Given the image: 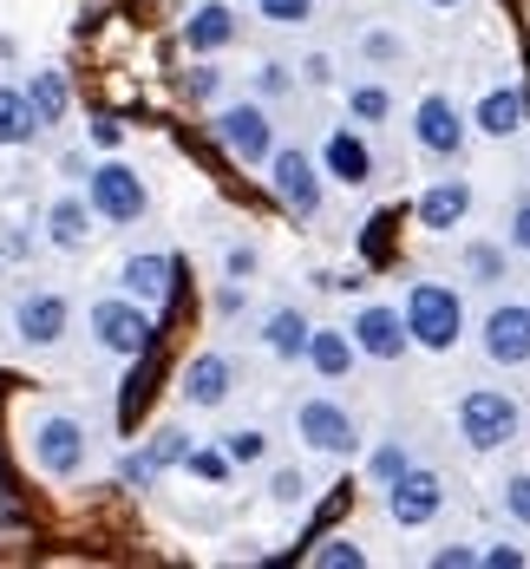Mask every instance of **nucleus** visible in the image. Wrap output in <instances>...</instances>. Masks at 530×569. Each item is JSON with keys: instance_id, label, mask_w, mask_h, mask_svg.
Segmentation results:
<instances>
[{"instance_id": "1", "label": "nucleus", "mask_w": 530, "mask_h": 569, "mask_svg": "<svg viewBox=\"0 0 530 569\" xmlns=\"http://www.w3.org/2000/svg\"><path fill=\"white\" fill-rule=\"evenodd\" d=\"M400 321H407V341L432 347V353H452L459 335H466V301H459V288H446V282H412Z\"/></svg>"}, {"instance_id": "2", "label": "nucleus", "mask_w": 530, "mask_h": 569, "mask_svg": "<svg viewBox=\"0 0 530 569\" xmlns=\"http://www.w3.org/2000/svg\"><path fill=\"white\" fill-rule=\"evenodd\" d=\"M459 439H466L471 452L511 446V439H518V399L504 393V387H471V393L459 399Z\"/></svg>"}, {"instance_id": "3", "label": "nucleus", "mask_w": 530, "mask_h": 569, "mask_svg": "<svg viewBox=\"0 0 530 569\" xmlns=\"http://www.w3.org/2000/svg\"><path fill=\"white\" fill-rule=\"evenodd\" d=\"M27 458L47 471V478H72L86 465V426L72 412H40L33 432H27Z\"/></svg>"}, {"instance_id": "4", "label": "nucleus", "mask_w": 530, "mask_h": 569, "mask_svg": "<svg viewBox=\"0 0 530 569\" xmlns=\"http://www.w3.org/2000/svg\"><path fill=\"white\" fill-rule=\"evenodd\" d=\"M86 203L106 223H138L151 210V190H144V177L131 164H99V171H86Z\"/></svg>"}, {"instance_id": "5", "label": "nucleus", "mask_w": 530, "mask_h": 569, "mask_svg": "<svg viewBox=\"0 0 530 569\" xmlns=\"http://www.w3.org/2000/svg\"><path fill=\"white\" fill-rule=\"evenodd\" d=\"M92 335H99V347L106 353H118V360H138L144 347L158 341V328H151V315L131 301V295H112V301H92Z\"/></svg>"}, {"instance_id": "6", "label": "nucleus", "mask_w": 530, "mask_h": 569, "mask_svg": "<svg viewBox=\"0 0 530 569\" xmlns=\"http://www.w3.org/2000/svg\"><path fill=\"white\" fill-rule=\"evenodd\" d=\"M217 144H223L230 158H242V164H262V158L276 151V124H269L262 106H223V112H217Z\"/></svg>"}, {"instance_id": "7", "label": "nucleus", "mask_w": 530, "mask_h": 569, "mask_svg": "<svg viewBox=\"0 0 530 569\" xmlns=\"http://www.w3.org/2000/svg\"><path fill=\"white\" fill-rule=\"evenodd\" d=\"M262 164H269V183H276V197L289 203L294 217H314V210H321V171H314L308 151L289 144V151H269Z\"/></svg>"}, {"instance_id": "8", "label": "nucleus", "mask_w": 530, "mask_h": 569, "mask_svg": "<svg viewBox=\"0 0 530 569\" xmlns=\"http://www.w3.org/2000/svg\"><path fill=\"white\" fill-rule=\"evenodd\" d=\"M446 505V485H439V471H400L393 485H387V517L400 523V530H419V523H432Z\"/></svg>"}, {"instance_id": "9", "label": "nucleus", "mask_w": 530, "mask_h": 569, "mask_svg": "<svg viewBox=\"0 0 530 569\" xmlns=\"http://www.w3.org/2000/svg\"><path fill=\"white\" fill-rule=\"evenodd\" d=\"M294 432L314 446V452H353L360 446V426H353L348 406H334V399H301V412H294Z\"/></svg>"}, {"instance_id": "10", "label": "nucleus", "mask_w": 530, "mask_h": 569, "mask_svg": "<svg viewBox=\"0 0 530 569\" xmlns=\"http://www.w3.org/2000/svg\"><path fill=\"white\" fill-rule=\"evenodd\" d=\"M412 131H419V144H426L432 158H459V151H466V118H459V106H452L446 92H426V99H419Z\"/></svg>"}, {"instance_id": "11", "label": "nucleus", "mask_w": 530, "mask_h": 569, "mask_svg": "<svg viewBox=\"0 0 530 569\" xmlns=\"http://www.w3.org/2000/svg\"><path fill=\"white\" fill-rule=\"evenodd\" d=\"M183 452H190V432L164 426V432H151V439H144V452H131L124 465H118V478H124L131 491H151L171 465H183Z\"/></svg>"}, {"instance_id": "12", "label": "nucleus", "mask_w": 530, "mask_h": 569, "mask_svg": "<svg viewBox=\"0 0 530 569\" xmlns=\"http://www.w3.org/2000/svg\"><path fill=\"white\" fill-rule=\"evenodd\" d=\"M66 321H72V308H66V295H53V288L13 301V335L27 347H53L59 335H66Z\"/></svg>"}, {"instance_id": "13", "label": "nucleus", "mask_w": 530, "mask_h": 569, "mask_svg": "<svg viewBox=\"0 0 530 569\" xmlns=\"http://www.w3.org/2000/svg\"><path fill=\"white\" fill-rule=\"evenodd\" d=\"M484 353H491L498 367H524L530 360V301L491 308V321H484Z\"/></svg>"}, {"instance_id": "14", "label": "nucleus", "mask_w": 530, "mask_h": 569, "mask_svg": "<svg viewBox=\"0 0 530 569\" xmlns=\"http://www.w3.org/2000/svg\"><path fill=\"white\" fill-rule=\"evenodd\" d=\"M353 353H367V360H400L407 353V321H400V308H360L348 328Z\"/></svg>"}, {"instance_id": "15", "label": "nucleus", "mask_w": 530, "mask_h": 569, "mask_svg": "<svg viewBox=\"0 0 530 569\" xmlns=\"http://www.w3.org/2000/svg\"><path fill=\"white\" fill-rule=\"evenodd\" d=\"M230 387H236V367H230V360H223V353H197V360L183 367V387H177V393L190 399V406H203V412H210V406H223V399H230Z\"/></svg>"}, {"instance_id": "16", "label": "nucleus", "mask_w": 530, "mask_h": 569, "mask_svg": "<svg viewBox=\"0 0 530 569\" xmlns=\"http://www.w3.org/2000/svg\"><path fill=\"white\" fill-rule=\"evenodd\" d=\"M230 40H236V7L230 0L190 7V20H183V47H190V53H223Z\"/></svg>"}, {"instance_id": "17", "label": "nucleus", "mask_w": 530, "mask_h": 569, "mask_svg": "<svg viewBox=\"0 0 530 569\" xmlns=\"http://www.w3.org/2000/svg\"><path fill=\"white\" fill-rule=\"evenodd\" d=\"M471 210V183L466 177H446V183H432L426 197H419V229H432V236H446V229H459Z\"/></svg>"}, {"instance_id": "18", "label": "nucleus", "mask_w": 530, "mask_h": 569, "mask_svg": "<svg viewBox=\"0 0 530 569\" xmlns=\"http://www.w3.org/2000/svg\"><path fill=\"white\" fill-rule=\"evenodd\" d=\"M321 380H348V367L360 360L348 341V328H308V353H301Z\"/></svg>"}, {"instance_id": "19", "label": "nucleus", "mask_w": 530, "mask_h": 569, "mask_svg": "<svg viewBox=\"0 0 530 569\" xmlns=\"http://www.w3.org/2000/svg\"><path fill=\"white\" fill-rule=\"evenodd\" d=\"M124 295L144 301V308H164L171 301V256H131L124 262Z\"/></svg>"}, {"instance_id": "20", "label": "nucleus", "mask_w": 530, "mask_h": 569, "mask_svg": "<svg viewBox=\"0 0 530 569\" xmlns=\"http://www.w3.org/2000/svg\"><path fill=\"white\" fill-rule=\"evenodd\" d=\"M47 242L53 249H86L92 242V203L86 197H59L47 210Z\"/></svg>"}, {"instance_id": "21", "label": "nucleus", "mask_w": 530, "mask_h": 569, "mask_svg": "<svg viewBox=\"0 0 530 569\" xmlns=\"http://www.w3.org/2000/svg\"><path fill=\"white\" fill-rule=\"evenodd\" d=\"M321 164H328V177H341V183L353 190V183H367V177H373V151H367L353 131H334V138L321 144Z\"/></svg>"}, {"instance_id": "22", "label": "nucleus", "mask_w": 530, "mask_h": 569, "mask_svg": "<svg viewBox=\"0 0 530 569\" xmlns=\"http://www.w3.org/2000/svg\"><path fill=\"white\" fill-rule=\"evenodd\" d=\"M478 131H491V138H511V131H524V92H518V86H498V92H484V99H478Z\"/></svg>"}, {"instance_id": "23", "label": "nucleus", "mask_w": 530, "mask_h": 569, "mask_svg": "<svg viewBox=\"0 0 530 569\" xmlns=\"http://www.w3.org/2000/svg\"><path fill=\"white\" fill-rule=\"evenodd\" d=\"M20 92H27L33 118H40V131H47V124H59V118H66V106H72V92H66V72H33Z\"/></svg>"}, {"instance_id": "24", "label": "nucleus", "mask_w": 530, "mask_h": 569, "mask_svg": "<svg viewBox=\"0 0 530 569\" xmlns=\"http://www.w3.org/2000/svg\"><path fill=\"white\" fill-rule=\"evenodd\" d=\"M40 138V118L27 106L20 86H0V144H33Z\"/></svg>"}, {"instance_id": "25", "label": "nucleus", "mask_w": 530, "mask_h": 569, "mask_svg": "<svg viewBox=\"0 0 530 569\" xmlns=\"http://www.w3.org/2000/svg\"><path fill=\"white\" fill-rule=\"evenodd\" d=\"M262 341H269V353H282V360H301L308 353V315L301 308H276L269 328H262Z\"/></svg>"}, {"instance_id": "26", "label": "nucleus", "mask_w": 530, "mask_h": 569, "mask_svg": "<svg viewBox=\"0 0 530 569\" xmlns=\"http://www.w3.org/2000/svg\"><path fill=\"white\" fill-rule=\"evenodd\" d=\"M262 452H269V439H262L256 426H236V432H223V458H230V465H256Z\"/></svg>"}, {"instance_id": "27", "label": "nucleus", "mask_w": 530, "mask_h": 569, "mask_svg": "<svg viewBox=\"0 0 530 569\" xmlns=\"http://www.w3.org/2000/svg\"><path fill=\"white\" fill-rule=\"evenodd\" d=\"M367 563V550L353 543V537H328L321 550H314V569H360Z\"/></svg>"}, {"instance_id": "28", "label": "nucleus", "mask_w": 530, "mask_h": 569, "mask_svg": "<svg viewBox=\"0 0 530 569\" xmlns=\"http://www.w3.org/2000/svg\"><path fill=\"white\" fill-rule=\"evenodd\" d=\"M183 465H190V471H197L203 485H223V478H230V458L210 452V446H190V452H183Z\"/></svg>"}, {"instance_id": "29", "label": "nucleus", "mask_w": 530, "mask_h": 569, "mask_svg": "<svg viewBox=\"0 0 530 569\" xmlns=\"http://www.w3.org/2000/svg\"><path fill=\"white\" fill-rule=\"evenodd\" d=\"M348 106H353V118H360V124H380V118L393 112L380 86H353V92H348Z\"/></svg>"}, {"instance_id": "30", "label": "nucleus", "mask_w": 530, "mask_h": 569, "mask_svg": "<svg viewBox=\"0 0 530 569\" xmlns=\"http://www.w3.org/2000/svg\"><path fill=\"white\" fill-rule=\"evenodd\" d=\"M262 7V20H276V27H301L308 13H314V0H256Z\"/></svg>"}, {"instance_id": "31", "label": "nucleus", "mask_w": 530, "mask_h": 569, "mask_svg": "<svg viewBox=\"0 0 530 569\" xmlns=\"http://www.w3.org/2000/svg\"><path fill=\"white\" fill-rule=\"evenodd\" d=\"M407 465H412V458H407V446L393 439V446H380V452H373V478H380V485H393V478H400Z\"/></svg>"}, {"instance_id": "32", "label": "nucleus", "mask_w": 530, "mask_h": 569, "mask_svg": "<svg viewBox=\"0 0 530 569\" xmlns=\"http://www.w3.org/2000/svg\"><path fill=\"white\" fill-rule=\"evenodd\" d=\"M269 498H276V505H301V498H308V478H301V471H276V478H269Z\"/></svg>"}, {"instance_id": "33", "label": "nucleus", "mask_w": 530, "mask_h": 569, "mask_svg": "<svg viewBox=\"0 0 530 569\" xmlns=\"http://www.w3.org/2000/svg\"><path fill=\"white\" fill-rule=\"evenodd\" d=\"M504 511H511V517H518V523L530 530V471H524V478H511V485H504Z\"/></svg>"}, {"instance_id": "34", "label": "nucleus", "mask_w": 530, "mask_h": 569, "mask_svg": "<svg viewBox=\"0 0 530 569\" xmlns=\"http://www.w3.org/2000/svg\"><path fill=\"white\" fill-rule=\"evenodd\" d=\"M183 92H190V99H217V72H210V66H190V72H183Z\"/></svg>"}, {"instance_id": "35", "label": "nucleus", "mask_w": 530, "mask_h": 569, "mask_svg": "<svg viewBox=\"0 0 530 569\" xmlns=\"http://www.w3.org/2000/svg\"><path fill=\"white\" fill-rule=\"evenodd\" d=\"M478 563H491V569H518V563H524V550H511V543H491V550H478Z\"/></svg>"}, {"instance_id": "36", "label": "nucleus", "mask_w": 530, "mask_h": 569, "mask_svg": "<svg viewBox=\"0 0 530 569\" xmlns=\"http://www.w3.org/2000/svg\"><path fill=\"white\" fill-rule=\"evenodd\" d=\"M498 269H504V256H498V249H471V276H484V282H491Z\"/></svg>"}, {"instance_id": "37", "label": "nucleus", "mask_w": 530, "mask_h": 569, "mask_svg": "<svg viewBox=\"0 0 530 569\" xmlns=\"http://www.w3.org/2000/svg\"><path fill=\"white\" fill-rule=\"evenodd\" d=\"M432 563H439V569H471V563H478V550H466V543H452V550H439Z\"/></svg>"}, {"instance_id": "38", "label": "nucleus", "mask_w": 530, "mask_h": 569, "mask_svg": "<svg viewBox=\"0 0 530 569\" xmlns=\"http://www.w3.org/2000/svg\"><path fill=\"white\" fill-rule=\"evenodd\" d=\"M511 249H530V203L511 210Z\"/></svg>"}, {"instance_id": "39", "label": "nucleus", "mask_w": 530, "mask_h": 569, "mask_svg": "<svg viewBox=\"0 0 530 569\" xmlns=\"http://www.w3.org/2000/svg\"><path fill=\"white\" fill-rule=\"evenodd\" d=\"M118 138H124V124H118V118H99V124H92V144H99V151H112Z\"/></svg>"}, {"instance_id": "40", "label": "nucleus", "mask_w": 530, "mask_h": 569, "mask_svg": "<svg viewBox=\"0 0 530 569\" xmlns=\"http://www.w3.org/2000/svg\"><path fill=\"white\" fill-rule=\"evenodd\" d=\"M367 53H373V59H393V53H400V40H393V33H367Z\"/></svg>"}, {"instance_id": "41", "label": "nucleus", "mask_w": 530, "mask_h": 569, "mask_svg": "<svg viewBox=\"0 0 530 569\" xmlns=\"http://www.w3.org/2000/svg\"><path fill=\"white\" fill-rule=\"evenodd\" d=\"M301 79H308V86H328V59L314 53V59H308V66H301Z\"/></svg>"}, {"instance_id": "42", "label": "nucleus", "mask_w": 530, "mask_h": 569, "mask_svg": "<svg viewBox=\"0 0 530 569\" xmlns=\"http://www.w3.org/2000/svg\"><path fill=\"white\" fill-rule=\"evenodd\" d=\"M256 269V249H230V276H249Z\"/></svg>"}, {"instance_id": "43", "label": "nucleus", "mask_w": 530, "mask_h": 569, "mask_svg": "<svg viewBox=\"0 0 530 569\" xmlns=\"http://www.w3.org/2000/svg\"><path fill=\"white\" fill-rule=\"evenodd\" d=\"M432 7H459V0H432Z\"/></svg>"}]
</instances>
